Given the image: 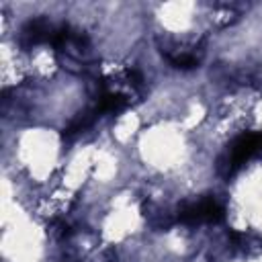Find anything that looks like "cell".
Wrapping results in <instances>:
<instances>
[{
  "instance_id": "6da1fadb",
  "label": "cell",
  "mask_w": 262,
  "mask_h": 262,
  "mask_svg": "<svg viewBox=\"0 0 262 262\" xmlns=\"http://www.w3.org/2000/svg\"><path fill=\"white\" fill-rule=\"evenodd\" d=\"M262 151V131L260 133H246V135H239L231 147L227 149V154L221 158L219 162V172L229 178L237 168H242L252 156L260 154Z\"/></svg>"
},
{
  "instance_id": "7a4b0ae2",
  "label": "cell",
  "mask_w": 262,
  "mask_h": 262,
  "mask_svg": "<svg viewBox=\"0 0 262 262\" xmlns=\"http://www.w3.org/2000/svg\"><path fill=\"white\" fill-rule=\"evenodd\" d=\"M223 217H225V211L221 203L213 196H205V199H199L196 203H188L178 211V221L182 223H203V221L219 223Z\"/></svg>"
},
{
  "instance_id": "3957f363",
  "label": "cell",
  "mask_w": 262,
  "mask_h": 262,
  "mask_svg": "<svg viewBox=\"0 0 262 262\" xmlns=\"http://www.w3.org/2000/svg\"><path fill=\"white\" fill-rule=\"evenodd\" d=\"M55 25H51L47 18H33L29 20L20 31V43L25 47H33L39 43H53L55 37Z\"/></svg>"
},
{
  "instance_id": "277c9868",
  "label": "cell",
  "mask_w": 262,
  "mask_h": 262,
  "mask_svg": "<svg viewBox=\"0 0 262 262\" xmlns=\"http://www.w3.org/2000/svg\"><path fill=\"white\" fill-rule=\"evenodd\" d=\"M127 106V98L123 94H115V92H104L100 94V100L96 104L98 113H119Z\"/></svg>"
},
{
  "instance_id": "5b68a950",
  "label": "cell",
  "mask_w": 262,
  "mask_h": 262,
  "mask_svg": "<svg viewBox=\"0 0 262 262\" xmlns=\"http://www.w3.org/2000/svg\"><path fill=\"white\" fill-rule=\"evenodd\" d=\"M96 108L94 111H84V113H78V117L68 125V129H66V133L63 135H72V133H78V131H82V129H86V127H90L92 125V121H94V117H96Z\"/></svg>"
},
{
  "instance_id": "8992f818",
  "label": "cell",
  "mask_w": 262,
  "mask_h": 262,
  "mask_svg": "<svg viewBox=\"0 0 262 262\" xmlns=\"http://www.w3.org/2000/svg\"><path fill=\"white\" fill-rule=\"evenodd\" d=\"M170 61L174 68H182V70H190L199 66V57L194 53H178V55H170Z\"/></svg>"
}]
</instances>
